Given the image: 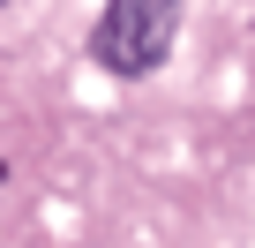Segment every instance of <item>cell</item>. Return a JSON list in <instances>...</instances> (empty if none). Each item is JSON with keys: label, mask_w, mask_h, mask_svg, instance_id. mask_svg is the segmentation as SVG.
<instances>
[{"label": "cell", "mask_w": 255, "mask_h": 248, "mask_svg": "<svg viewBox=\"0 0 255 248\" xmlns=\"http://www.w3.org/2000/svg\"><path fill=\"white\" fill-rule=\"evenodd\" d=\"M180 15H188V0H105V15H98V60L113 75H150L173 53Z\"/></svg>", "instance_id": "6da1fadb"}]
</instances>
